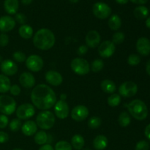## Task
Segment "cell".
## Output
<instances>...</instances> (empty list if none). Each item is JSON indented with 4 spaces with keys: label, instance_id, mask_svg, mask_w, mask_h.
I'll use <instances>...</instances> for the list:
<instances>
[{
    "label": "cell",
    "instance_id": "44",
    "mask_svg": "<svg viewBox=\"0 0 150 150\" xmlns=\"http://www.w3.org/2000/svg\"><path fill=\"white\" fill-rule=\"evenodd\" d=\"M88 51V47L85 45H81L79 47L77 50V54L79 55L82 56V55H84L87 53Z\"/></svg>",
    "mask_w": 150,
    "mask_h": 150
},
{
    "label": "cell",
    "instance_id": "8",
    "mask_svg": "<svg viewBox=\"0 0 150 150\" xmlns=\"http://www.w3.org/2000/svg\"><path fill=\"white\" fill-rule=\"evenodd\" d=\"M16 111V116L19 120H28L33 117L35 114V108L32 104L24 103L19 105Z\"/></svg>",
    "mask_w": 150,
    "mask_h": 150
},
{
    "label": "cell",
    "instance_id": "7",
    "mask_svg": "<svg viewBox=\"0 0 150 150\" xmlns=\"http://www.w3.org/2000/svg\"><path fill=\"white\" fill-rule=\"evenodd\" d=\"M92 13L99 19H106L111 16V9L109 6L102 1L96 2L92 7Z\"/></svg>",
    "mask_w": 150,
    "mask_h": 150
},
{
    "label": "cell",
    "instance_id": "29",
    "mask_svg": "<svg viewBox=\"0 0 150 150\" xmlns=\"http://www.w3.org/2000/svg\"><path fill=\"white\" fill-rule=\"evenodd\" d=\"M48 139V134L43 130L37 132L34 136V140H35V143L38 145H41V146L47 143Z\"/></svg>",
    "mask_w": 150,
    "mask_h": 150
},
{
    "label": "cell",
    "instance_id": "38",
    "mask_svg": "<svg viewBox=\"0 0 150 150\" xmlns=\"http://www.w3.org/2000/svg\"><path fill=\"white\" fill-rule=\"evenodd\" d=\"M13 57L15 61L18 62H23L26 61V58H27L24 53L19 51L14 52V54H13Z\"/></svg>",
    "mask_w": 150,
    "mask_h": 150
},
{
    "label": "cell",
    "instance_id": "4",
    "mask_svg": "<svg viewBox=\"0 0 150 150\" xmlns=\"http://www.w3.org/2000/svg\"><path fill=\"white\" fill-rule=\"evenodd\" d=\"M56 118L51 111H42L36 117V124L42 130H50L55 124Z\"/></svg>",
    "mask_w": 150,
    "mask_h": 150
},
{
    "label": "cell",
    "instance_id": "45",
    "mask_svg": "<svg viewBox=\"0 0 150 150\" xmlns=\"http://www.w3.org/2000/svg\"><path fill=\"white\" fill-rule=\"evenodd\" d=\"M9 136L7 133L3 131H0V144H4L8 142Z\"/></svg>",
    "mask_w": 150,
    "mask_h": 150
},
{
    "label": "cell",
    "instance_id": "13",
    "mask_svg": "<svg viewBox=\"0 0 150 150\" xmlns=\"http://www.w3.org/2000/svg\"><path fill=\"white\" fill-rule=\"evenodd\" d=\"M89 109L83 105H78L75 106L71 111V117L76 122H82L86 120L89 116Z\"/></svg>",
    "mask_w": 150,
    "mask_h": 150
},
{
    "label": "cell",
    "instance_id": "6",
    "mask_svg": "<svg viewBox=\"0 0 150 150\" xmlns=\"http://www.w3.org/2000/svg\"><path fill=\"white\" fill-rule=\"evenodd\" d=\"M72 70L79 76H85L90 71V65L88 61L83 58H75L70 63Z\"/></svg>",
    "mask_w": 150,
    "mask_h": 150
},
{
    "label": "cell",
    "instance_id": "43",
    "mask_svg": "<svg viewBox=\"0 0 150 150\" xmlns=\"http://www.w3.org/2000/svg\"><path fill=\"white\" fill-rule=\"evenodd\" d=\"M10 94L12 95H14V96H18V95H20L21 93V88L18 85L14 84L13 86H11L10 89Z\"/></svg>",
    "mask_w": 150,
    "mask_h": 150
},
{
    "label": "cell",
    "instance_id": "5",
    "mask_svg": "<svg viewBox=\"0 0 150 150\" xmlns=\"http://www.w3.org/2000/svg\"><path fill=\"white\" fill-rule=\"evenodd\" d=\"M16 110V102L9 95H0V112L4 115H11Z\"/></svg>",
    "mask_w": 150,
    "mask_h": 150
},
{
    "label": "cell",
    "instance_id": "17",
    "mask_svg": "<svg viewBox=\"0 0 150 150\" xmlns=\"http://www.w3.org/2000/svg\"><path fill=\"white\" fill-rule=\"evenodd\" d=\"M16 26V21L13 17L4 16L0 17V31L1 32H8L13 30Z\"/></svg>",
    "mask_w": 150,
    "mask_h": 150
},
{
    "label": "cell",
    "instance_id": "47",
    "mask_svg": "<svg viewBox=\"0 0 150 150\" xmlns=\"http://www.w3.org/2000/svg\"><path fill=\"white\" fill-rule=\"evenodd\" d=\"M144 134L145 136L146 137V139H148L150 141V124L148 125L146 127V128H145Z\"/></svg>",
    "mask_w": 150,
    "mask_h": 150
},
{
    "label": "cell",
    "instance_id": "50",
    "mask_svg": "<svg viewBox=\"0 0 150 150\" xmlns=\"http://www.w3.org/2000/svg\"><path fill=\"white\" fill-rule=\"evenodd\" d=\"M33 0H21V3L24 5H29L32 2Z\"/></svg>",
    "mask_w": 150,
    "mask_h": 150
},
{
    "label": "cell",
    "instance_id": "28",
    "mask_svg": "<svg viewBox=\"0 0 150 150\" xmlns=\"http://www.w3.org/2000/svg\"><path fill=\"white\" fill-rule=\"evenodd\" d=\"M11 87L10 80L7 76L0 74V93H6Z\"/></svg>",
    "mask_w": 150,
    "mask_h": 150
},
{
    "label": "cell",
    "instance_id": "16",
    "mask_svg": "<svg viewBox=\"0 0 150 150\" xmlns=\"http://www.w3.org/2000/svg\"><path fill=\"white\" fill-rule=\"evenodd\" d=\"M45 79L47 83L52 86H57L62 84L63 81V78L59 72L55 70H48L45 75Z\"/></svg>",
    "mask_w": 150,
    "mask_h": 150
},
{
    "label": "cell",
    "instance_id": "35",
    "mask_svg": "<svg viewBox=\"0 0 150 150\" xmlns=\"http://www.w3.org/2000/svg\"><path fill=\"white\" fill-rule=\"evenodd\" d=\"M22 123L21 120L19 119H13L10 121V124H9V127L10 130L13 132L18 131L21 128Z\"/></svg>",
    "mask_w": 150,
    "mask_h": 150
},
{
    "label": "cell",
    "instance_id": "34",
    "mask_svg": "<svg viewBox=\"0 0 150 150\" xmlns=\"http://www.w3.org/2000/svg\"><path fill=\"white\" fill-rule=\"evenodd\" d=\"M54 150H73L71 144L66 141H59L55 145Z\"/></svg>",
    "mask_w": 150,
    "mask_h": 150
},
{
    "label": "cell",
    "instance_id": "49",
    "mask_svg": "<svg viewBox=\"0 0 150 150\" xmlns=\"http://www.w3.org/2000/svg\"><path fill=\"white\" fill-rule=\"evenodd\" d=\"M146 73H148V75L150 76V59L147 62V63H146Z\"/></svg>",
    "mask_w": 150,
    "mask_h": 150
},
{
    "label": "cell",
    "instance_id": "1",
    "mask_svg": "<svg viewBox=\"0 0 150 150\" xmlns=\"http://www.w3.org/2000/svg\"><path fill=\"white\" fill-rule=\"evenodd\" d=\"M31 100L34 106L42 111H47L54 106L57 95L50 86L39 84L34 87L31 93Z\"/></svg>",
    "mask_w": 150,
    "mask_h": 150
},
{
    "label": "cell",
    "instance_id": "54",
    "mask_svg": "<svg viewBox=\"0 0 150 150\" xmlns=\"http://www.w3.org/2000/svg\"><path fill=\"white\" fill-rule=\"evenodd\" d=\"M71 3H77L79 0H69Z\"/></svg>",
    "mask_w": 150,
    "mask_h": 150
},
{
    "label": "cell",
    "instance_id": "12",
    "mask_svg": "<svg viewBox=\"0 0 150 150\" xmlns=\"http://www.w3.org/2000/svg\"><path fill=\"white\" fill-rule=\"evenodd\" d=\"M54 112L57 118L60 120H64L69 116L70 113V107L65 100L57 101L54 105Z\"/></svg>",
    "mask_w": 150,
    "mask_h": 150
},
{
    "label": "cell",
    "instance_id": "25",
    "mask_svg": "<svg viewBox=\"0 0 150 150\" xmlns=\"http://www.w3.org/2000/svg\"><path fill=\"white\" fill-rule=\"evenodd\" d=\"M108 25L111 30L117 31L122 26V20L118 15H113L108 19Z\"/></svg>",
    "mask_w": 150,
    "mask_h": 150
},
{
    "label": "cell",
    "instance_id": "31",
    "mask_svg": "<svg viewBox=\"0 0 150 150\" xmlns=\"http://www.w3.org/2000/svg\"><path fill=\"white\" fill-rule=\"evenodd\" d=\"M102 124V120L99 117H97V116H94L92 117L89 120H88V127L90 129L92 130H95V129H98L100 126Z\"/></svg>",
    "mask_w": 150,
    "mask_h": 150
},
{
    "label": "cell",
    "instance_id": "15",
    "mask_svg": "<svg viewBox=\"0 0 150 150\" xmlns=\"http://www.w3.org/2000/svg\"><path fill=\"white\" fill-rule=\"evenodd\" d=\"M100 35L99 32L96 30H91L86 34L85 38V42H86V46L89 48H95L99 46L100 43Z\"/></svg>",
    "mask_w": 150,
    "mask_h": 150
},
{
    "label": "cell",
    "instance_id": "2",
    "mask_svg": "<svg viewBox=\"0 0 150 150\" xmlns=\"http://www.w3.org/2000/svg\"><path fill=\"white\" fill-rule=\"evenodd\" d=\"M56 38L54 33L50 29L42 28L35 34L33 43L37 48L47 51L52 48L55 44Z\"/></svg>",
    "mask_w": 150,
    "mask_h": 150
},
{
    "label": "cell",
    "instance_id": "18",
    "mask_svg": "<svg viewBox=\"0 0 150 150\" xmlns=\"http://www.w3.org/2000/svg\"><path fill=\"white\" fill-rule=\"evenodd\" d=\"M136 50L142 56L150 54V40L146 38H140L136 42Z\"/></svg>",
    "mask_w": 150,
    "mask_h": 150
},
{
    "label": "cell",
    "instance_id": "40",
    "mask_svg": "<svg viewBox=\"0 0 150 150\" xmlns=\"http://www.w3.org/2000/svg\"><path fill=\"white\" fill-rule=\"evenodd\" d=\"M15 21L16 22L17 21L18 23L20 24H25L26 21V17L23 13H16L15 16Z\"/></svg>",
    "mask_w": 150,
    "mask_h": 150
},
{
    "label": "cell",
    "instance_id": "33",
    "mask_svg": "<svg viewBox=\"0 0 150 150\" xmlns=\"http://www.w3.org/2000/svg\"><path fill=\"white\" fill-rule=\"evenodd\" d=\"M104 67V62L102 59H97L94 60L91 64L90 70H92L94 73H98V72L101 71Z\"/></svg>",
    "mask_w": 150,
    "mask_h": 150
},
{
    "label": "cell",
    "instance_id": "39",
    "mask_svg": "<svg viewBox=\"0 0 150 150\" xmlns=\"http://www.w3.org/2000/svg\"><path fill=\"white\" fill-rule=\"evenodd\" d=\"M149 144L146 141L142 140L138 142L136 145L135 150H149Z\"/></svg>",
    "mask_w": 150,
    "mask_h": 150
},
{
    "label": "cell",
    "instance_id": "48",
    "mask_svg": "<svg viewBox=\"0 0 150 150\" xmlns=\"http://www.w3.org/2000/svg\"><path fill=\"white\" fill-rule=\"evenodd\" d=\"M133 3L137 4H144L148 1V0H130Z\"/></svg>",
    "mask_w": 150,
    "mask_h": 150
},
{
    "label": "cell",
    "instance_id": "10",
    "mask_svg": "<svg viewBox=\"0 0 150 150\" xmlns=\"http://www.w3.org/2000/svg\"><path fill=\"white\" fill-rule=\"evenodd\" d=\"M26 66L29 70L32 72L40 71L44 65V62L42 59L38 55H31L27 57L25 61Z\"/></svg>",
    "mask_w": 150,
    "mask_h": 150
},
{
    "label": "cell",
    "instance_id": "32",
    "mask_svg": "<svg viewBox=\"0 0 150 150\" xmlns=\"http://www.w3.org/2000/svg\"><path fill=\"white\" fill-rule=\"evenodd\" d=\"M108 104L111 107H117L121 103V96L119 94H111L108 98Z\"/></svg>",
    "mask_w": 150,
    "mask_h": 150
},
{
    "label": "cell",
    "instance_id": "21",
    "mask_svg": "<svg viewBox=\"0 0 150 150\" xmlns=\"http://www.w3.org/2000/svg\"><path fill=\"white\" fill-rule=\"evenodd\" d=\"M19 7L18 0H4V8L8 14L16 15Z\"/></svg>",
    "mask_w": 150,
    "mask_h": 150
},
{
    "label": "cell",
    "instance_id": "37",
    "mask_svg": "<svg viewBox=\"0 0 150 150\" xmlns=\"http://www.w3.org/2000/svg\"><path fill=\"white\" fill-rule=\"evenodd\" d=\"M141 62V57L137 54H130L127 58V63L130 66H136Z\"/></svg>",
    "mask_w": 150,
    "mask_h": 150
},
{
    "label": "cell",
    "instance_id": "53",
    "mask_svg": "<svg viewBox=\"0 0 150 150\" xmlns=\"http://www.w3.org/2000/svg\"><path fill=\"white\" fill-rule=\"evenodd\" d=\"M66 98H67V95H66V94L63 93L60 95V99H61L62 100H65Z\"/></svg>",
    "mask_w": 150,
    "mask_h": 150
},
{
    "label": "cell",
    "instance_id": "30",
    "mask_svg": "<svg viewBox=\"0 0 150 150\" xmlns=\"http://www.w3.org/2000/svg\"><path fill=\"white\" fill-rule=\"evenodd\" d=\"M118 122L121 127H126L131 122V118L130 114L126 111H123L120 114L118 118Z\"/></svg>",
    "mask_w": 150,
    "mask_h": 150
},
{
    "label": "cell",
    "instance_id": "42",
    "mask_svg": "<svg viewBox=\"0 0 150 150\" xmlns=\"http://www.w3.org/2000/svg\"><path fill=\"white\" fill-rule=\"evenodd\" d=\"M9 123V119L8 117L4 114H1L0 115V128L4 129L7 126Z\"/></svg>",
    "mask_w": 150,
    "mask_h": 150
},
{
    "label": "cell",
    "instance_id": "20",
    "mask_svg": "<svg viewBox=\"0 0 150 150\" xmlns=\"http://www.w3.org/2000/svg\"><path fill=\"white\" fill-rule=\"evenodd\" d=\"M21 131L23 134L26 136H34L38 130V125L36 122L32 120H28L25 122L21 126Z\"/></svg>",
    "mask_w": 150,
    "mask_h": 150
},
{
    "label": "cell",
    "instance_id": "9",
    "mask_svg": "<svg viewBox=\"0 0 150 150\" xmlns=\"http://www.w3.org/2000/svg\"><path fill=\"white\" fill-rule=\"evenodd\" d=\"M138 92V86L133 81H125L119 87V95L124 98H131Z\"/></svg>",
    "mask_w": 150,
    "mask_h": 150
},
{
    "label": "cell",
    "instance_id": "55",
    "mask_svg": "<svg viewBox=\"0 0 150 150\" xmlns=\"http://www.w3.org/2000/svg\"><path fill=\"white\" fill-rule=\"evenodd\" d=\"M3 62V60H2V57H1V55H0V64H1V62Z\"/></svg>",
    "mask_w": 150,
    "mask_h": 150
},
{
    "label": "cell",
    "instance_id": "56",
    "mask_svg": "<svg viewBox=\"0 0 150 150\" xmlns=\"http://www.w3.org/2000/svg\"><path fill=\"white\" fill-rule=\"evenodd\" d=\"M13 150H22L21 149H19V148H15L14 149H13Z\"/></svg>",
    "mask_w": 150,
    "mask_h": 150
},
{
    "label": "cell",
    "instance_id": "46",
    "mask_svg": "<svg viewBox=\"0 0 150 150\" xmlns=\"http://www.w3.org/2000/svg\"><path fill=\"white\" fill-rule=\"evenodd\" d=\"M39 150H54V149L53 148V146H51V145L45 144L42 145V146L40 147Z\"/></svg>",
    "mask_w": 150,
    "mask_h": 150
},
{
    "label": "cell",
    "instance_id": "36",
    "mask_svg": "<svg viewBox=\"0 0 150 150\" xmlns=\"http://www.w3.org/2000/svg\"><path fill=\"white\" fill-rule=\"evenodd\" d=\"M125 38V34L122 32H117L116 33H114L112 37V42H114V44H121L124 42Z\"/></svg>",
    "mask_w": 150,
    "mask_h": 150
},
{
    "label": "cell",
    "instance_id": "26",
    "mask_svg": "<svg viewBox=\"0 0 150 150\" xmlns=\"http://www.w3.org/2000/svg\"><path fill=\"white\" fill-rule=\"evenodd\" d=\"M133 15L135 17L139 20H143V19L146 18L149 15V10H148L147 7L145 6L141 5L139 7H136L133 11Z\"/></svg>",
    "mask_w": 150,
    "mask_h": 150
},
{
    "label": "cell",
    "instance_id": "51",
    "mask_svg": "<svg viewBox=\"0 0 150 150\" xmlns=\"http://www.w3.org/2000/svg\"><path fill=\"white\" fill-rule=\"evenodd\" d=\"M115 1L120 4H125L128 2L129 0H115Z\"/></svg>",
    "mask_w": 150,
    "mask_h": 150
},
{
    "label": "cell",
    "instance_id": "22",
    "mask_svg": "<svg viewBox=\"0 0 150 150\" xmlns=\"http://www.w3.org/2000/svg\"><path fill=\"white\" fill-rule=\"evenodd\" d=\"M108 144V139L103 135H98L93 140V146L96 150H104Z\"/></svg>",
    "mask_w": 150,
    "mask_h": 150
},
{
    "label": "cell",
    "instance_id": "27",
    "mask_svg": "<svg viewBox=\"0 0 150 150\" xmlns=\"http://www.w3.org/2000/svg\"><path fill=\"white\" fill-rule=\"evenodd\" d=\"M85 144L84 139L79 134H76L71 139V146L76 150H81Z\"/></svg>",
    "mask_w": 150,
    "mask_h": 150
},
{
    "label": "cell",
    "instance_id": "3",
    "mask_svg": "<svg viewBox=\"0 0 150 150\" xmlns=\"http://www.w3.org/2000/svg\"><path fill=\"white\" fill-rule=\"evenodd\" d=\"M129 113L133 118L142 121L148 116V108L144 102L139 99L133 100L130 103L126 104Z\"/></svg>",
    "mask_w": 150,
    "mask_h": 150
},
{
    "label": "cell",
    "instance_id": "11",
    "mask_svg": "<svg viewBox=\"0 0 150 150\" xmlns=\"http://www.w3.org/2000/svg\"><path fill=\"white\" fill-rule=\"evenodd\" d=\"M116 50L115 44L110 40H105L98 46V54L101 57L107 59L114 54Z\"/></svg>",
    "mask_w": 150,
    "mask_h": 150
},
{
    "label": "cell",
    "instance_id": "23",
    "mask_svg": "<svg viewBox=\"0 0 150 150\" xmlns=\"http://www.w3.org/2000/svg\"><path fill=\"white\" fill-rule=\"evenodd\" d=\"M100 87L104 92L107 94H114L117 90V86L113 81L105 79L101 82Z\"/></svg>",
    "mask_w": 150,
    "mask_h": 150
},
{
    "label": "cell",
    "instance_id": "14",
    "mask_svg": "<svg viewBox=\"0 0 150 150\" xmlns=\"http://www.w3.org/2000/svg\"><path fill=\"white\" fill-rule=\"evenodd\" d=\"M0 69L3 75L6 76H14L18 72V66L10 59H5L0 64Z\"/></svg>",
    "mask_w": 150,
    "mask_h": 150
},
{
    "label": "cell",
    "instance_id": "24",
    "mask_svg": "<svg viewBox=\"0 0 150 150\" xmlns=\"http://www.w3.org/2000/svg\"><path fill=\"white\" fill-rule=\"evenodd\" d=\"M18 33L22 38L28 40L33 36L34 32L32 26L27 24H23L19 28Z\"/></svg>",
    "mask_w": 150,
    "mask_h": 150
},
{
    "label": "cell",
    "instance_id": "52",
    "mask_svg": "<svg viewBox=\"0 0 150 150\" xmlns=\"http://www.w3.org/2000/svg\"><path fill=\"white\" fill-rule=\"evenodd\" d=\"M146 27L149 28V29H150V16H149V17H148L147 18H146Z\"/></svg>",
    "mask_w": 150,
    "mask_h": 150
},
{
    "label": "cell",
    "instance_id": "41",
    "mask_svg": "<svg viewBox=\"0 0 150 150\" xmlns=\"http://www.w3.org/2000/svg\"><path fill=\"white\" fill-rule=\"evenodd\" d=\"M9 43V36L5 33L0 34V47H5Z\"/></svg>",
    "mask_w": 150,
    "mask_h": 150
},
{
    "label": "cell",
    "instance_id": "19",
    "mask_svg": "<svg viewBox=\"0 0 150 150\" xmlns=\"http://www.w3.org/2000/svg\"><path fill=\"white\" fill-rule=\"evenodd\" d=\"M19 82L23 87L30 89L35 84V79L33 75L28 72H24L21 74L19 77Z\"/></svg>",
    "mask_w": 150,
    "mask_h": 150
}]
</instances>
